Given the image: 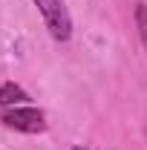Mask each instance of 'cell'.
<instances>
[{
  "instance_id": "6da1fadb",
  "label": "cell",
  "mask_w": 147,
  "mask_h": 150,
  "mask_svg": "<svg viewBox=\"0 0 147 150\" xmlns=\"http://www.w3.org/2000/svg\"><path fill=\"white\" fill-rule=\"evenodd\" d=\"M0 121L6 130H18V133H43L49 124H46V112L32 107V104H20V107H9V110L0 112Z\"/></svg>"
},
{
  "instance_id": "7a4b0ae2",
  "label": "cell",
  "mask_w": 147,
  "mask_h": 150,
  "mask_svg": "<svg viewBox=\"0 0 147 150\" xmlns=\"http://www.w3.org/2000/svg\"><path fill=\"white\" fill-rule=\"evenodd\" d=\"M35 6L46 23V29H49V35L58 43H66L72 38V18H69L66 3L64 0H35Z\"/></svg>"
},
{
  "instance_id": "3957f363",
  "label": "cell",
  "mask_w": 147,
  "mask_h": 150,
  "mask_svg": "<svg viewBox=\"0 0 147 150\" xmlns=\"http://www.w3.org/2000/svg\"><path fill=\"white\" fill-rule=\"evenodd\" d=\"M20 104H29L26 90H23L20 84H15V81L0 84V107H3V110H9V107H20Z\"/></svg>"
},
{
  "instance_id": "277c9868",
  "label": "cell",
  "mask_w": 147,
  "mask_h": 150,
  "mask_svg": "<svg viewBox=\"0 0 147 150\" xmlns=\"http://www.w3.org/2000/svg\"><path fill=\"white\" fill-rule=\"evenodd\" d=\"M133 20H136V29H139V40H141V46L147 52V3H136Z\"/></svg>"
},
{
  "instance_id": "5b68a950",
  "label": "cell",
  "mask_w": 147,
  "mask_h": 150,
  "mask_svg": "<svg viewBox=\"0 0 147 150\" xmlns=\"http://www.w3.org/2000/svg\"><path fill=\"white\" fill-rule=\"evenodd\" d=\"M72 150H87V147H72Z\"/></svg>"
}]
</instances>
